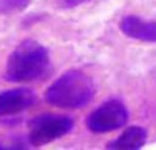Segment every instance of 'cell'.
<instances>
[{
    "instance_id": "cell-6",
    "label": "cell",
    "mask_w": 156,
    "mask_h": 150,
    "mask_svg": "<svg viewBox=\"0 0 156 150\" xmlns=\"http://www.w3.org/2000/svg\"><path fill=\"white\" fill-rule=\"evenodd\" d=\"M122 33L133 40L145 41V43H156V22L144 21L140 16L127 15L121 21Z\"/></svg>"
},
{
    "instance_id": "cell-4",
    "label": "cell",
    "mask_w": 156,
    "mask_h": 150,
    "mask_svg": "<svg viewBox=\"0 0 156 150\" xmlns=\"http://www.w3.org/2000/svg\"><path fill=\"white\" fill-rule=\"evenodd\" d=\"M129 112L119 100H108L93 111L86 119V127L94 134H105L126 126Z\"/></svg>"
},
{
    "instance_id": "cell-2",
    "label": "cell",
    "mask_w": 156,
    "mask_h": 150,
    "mask_svg": "<svg viewBox=\"0 0 156 150\" xmlns=\"http://www.w3.org/2000/svg\"><path fill=\"white\" fill-rule=\"evenodd\" d=\"M94 96V85L85 73L70 70L60 75L45 91V100L62 109H80Z\"/></svg>"
},
{
    "instance_id": "cell-9",
    "label": "cell",
    "mask_w": 156,
    "mask_h": 150,
    "mask_svg": "<svg viewBox=\"0 0 156 150\" xmlns=\"http://www.w3.org/2000/svg\"><path fill=\"white\" fill-rule=\"evenodd\" d=\"M56 2L63 8H74V7H78V5L85 4V3L90 2V0H56Z\"/></svg>"
},
{
    "instance_id": "cell-7",
    "label": "cell",
    "mask_w": 156,
    "mask_h": 150,
    "mask_svg": "<svg viewBox=\"0 0 156 150\" xmlns=\"http://www.w3.org/2000/svg\"><path fill=\"white\" fill-rule=\"evenodd\" d=\"M147 142V131L140 126H133L126 128L116 139L107 145L108 149H125V150H138Z\"/></svg>"
},
{
    "instance_id": "cell-1",
    "label": "cell",
    "mask_w": 156,
    "mask_h": 150,
    "mask_svg": "<svg viewBox=\"0 0 156 150\" xmlns=\"http://www.w3.org/2000/svg\"><path fill=\"white\" fill-rule=\"evenodd\" d=\"M52 63L45 46L34 40H25L11 52L4 78L10 82H34L48 78Z\"/></svg>"
},
{
    "instance_id": "cell-5",
    "label": "cell",
    "mask_w": 156,
    "mask_h": 150,
    "mask_svg": "<svg viewBox=\"0 0 156 150\" xmlns=\"http://www.w3.org/2000/svg\"><path fill=\"white\" fill-rule=\"evenodd\" d=\"M36 102L32 89L15 87L0 93V116H11L29 109Z\"/></svg>"
},
{
    "instance_id": "cell-8",
    "label": "cell",
    "mask_w": 156,
    "mask_h": 150,
    "mask_svg": "<svg viewBox=\"0 0 156 150\" xmlns=\"http://www.w3.org/2000/svg\"><path fill=\"white\" fill-rule=\"evenodd\" d=\"M32 0H0V12L11 14L23 11Z\"/></svg>"
},
{
    "instance_id": "cell-3",
    "label": "cell",
    "mask_w": 156,
    "mask_h": 150,
    "mask_svg": "<svg viewBox=\"0 0 156 150\" xmlns=\"http://www.w3.org/2000/svg\"><path fill=\"white\" fill-rule=\"evenodd\" d=\"M73 127L74 121L69 116L54 115V113L38 115L29 123L27 141L32 146L40 148L67 135L73 130Z\"/></svg>"
}]
</instances>
